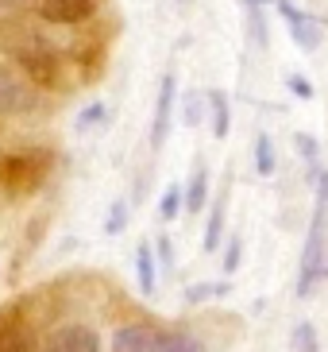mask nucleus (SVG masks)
<instances>
[{"instance_id": "nucleus-1", "label": "nucleus", "mask_w": 328, "mask_h": 352, "mask_svg": "<svg viewBox=\"0 0 328 352\" xmlns=\"http://www.w3.org/2000/svg\"><path fill=\"white\" fill-rule=\"evenodd\" d=\"M325 236H328V170H325V175H317V206H313L305 252H301L298 294H309V290L325 279Z\"/></svg>"}, {"instance_id": "nucleus-2", "label": "nucleus", "mask_w": 328, "mask_h": 352, "mask_svg": "<svg viewBox=\"0 0 328 352\" xmlns=\"http://www.w3.org/2000/svg\"><path fill=\"white\" fill-rule=\"evenodd\" d=\"M12 54H16V63L35 78V82H54L58 78V63H54V54L47 51V43L35 39V35H20V39L12 43Z\"/></svg>"}, {"instance_id": "nucleus-3", "label": "nucleus", "mask_w": 328, "mask_h": 352, "mask_svg": "<svg viewBox=\"0 0 328 352\" xmlns=\"http://www.w3.org/2000/svg\"><path fill=\"white\" fill-rule=\"evenodd\" d=\"M31 104H35V94H31V85L23 82V78H20L16 70H12V66L0 63V116L27 113Z\"/></svg>"}, {"instance_id": "nucleus-4", "label": "nucleus", "mask_w": 328, "mask_h": 352, "mask_svg": "<svg viewBox=\"0 0 328 352\" xmlns=\"http://www.w3.org/2000/svg\"><path fill=\"white\" fill-rule=\"evenodd\" d=\"M47 352H101V337L89 325H62L47 337Z\"/></svg>"}, {"instance_id": "nucleus-5", "label": "nucleus", "mask_w": 328, "mask_h": 352, "mask_svg": "<svg viewBox=\"0 0 328 352\" xmlns=\"http://www.w3.org/2000/svg\"><path fill=\"white\" fill-rule=\"evenodd\" d=\"M174 97H178V82L174 74H166L163 82H159V101H154V124H151V147L166 144V135H170V113H174Z\"/></svg>"}, {"instance_id": "nucleus-6", "label": "nucleus", "mask_w": 328, "mask_h": 352, "mask_svg": "<svg viewBox=\"0 0 328 352\" xmlns=\"http://www.w3.org/2000/svg\"><path fill=\"white\" fill-rule=\"evenodd\" d=\"M159 344H163V333H154L151 325H139V321L120 325L113 333V352H159Z\"/></svg>"}, {"instance_id": "nucleus-7", "label": "nucleus", "mask_w": 328, "mask_h": 352, "mask_svg": "<svg viewBox=\"0 0 328 352\" xmlns=\"http://www.w3.org/2000/svg\"><path fill=\"white\" fill-rule=\"evenodd\" d=\"M278 12H282V20H286L290 35L298 39L301 51H317V43H320V28H317V23L309 20L301 8H294L290 0H278Z\"/></svg>"}, {"instance_id": "nucleus-8", "label": "nucleus", "mask_w": 328, "mask_h": 352, "mask_svg": "<svg viewBox=\"0 0 328 352\" xmlns=\"http://www.w3.org/2000/svg\"><path fill=\"white\" fill-rule=\"evenodd\" d=\"M39 16L47 23H85L93 16V0H39Z\"/></svg>"}, {"instance_id": "nucleus-9", "label": "nucleus", "mask_w": 328, "mask_h": 352, "mask_svg": "<svg viewBox=\"0 0 328 352\" xmlns=\"http://www.w3.org/2000/svg\"><path fill=\"white\" fill-rule=\"evenodd\" d=\"M0 175L12 194H27L39 186V166H31L27 159H0Z\"/></svg>"}, {"instance_id": "nucleus-10", "label": "nucleus", "mask_w": 328, "mask_h": 352, "mask_svg": "<svg viewBox=\"0 0 328 352\" xmlns=\"http://www.w3.org/2000/svg\"><path fill=\"white\" fill-rule=\"evenodd\" d=\"M0 352H39V341L23 321L8 318L0 321Z\"/></svg>"}, {"instance_id": "nucleus-11", "label": "nucleus", "mask_w": 328, "mask_h": 352, "mask_svg": "<svg viewBox=\"0 0 328 352\" xmlns=\"http://www.w3.org/2000/svg\"><path fill=\"white\" fill-rule=\"evenodd\" d=\"M135 275H139V294L151 298L154 294V252H151V244H139V248H135Z\"/></svg>"}, {"instance_id": "nucleus-12", "label": "nucleus", "mask_w": 328, "mask_h": 352, "mask_svg": "<svg viewBox=\"0 0 328 352\" xmlns=\"http://www.w3.org/2000/svg\"><path fill=\"white\" fill-rule=\"evenodd\" d=\"M205 197H209V170L197 166L194 178H189V186H185V209H189V213H201Z\"/></svg>"}, {"instance_id": "nucleus-13", "label": "nucleus", "mask_w": 328, "mask_h": 352, "mask_svg": "<svg viewBox=\"0 0 328 352\" xmlns=\"http://www.w3.org/2000/svg\"><path fill=\"white\" fill-rule=\"evenodd\" d=\"M220 236H224V197L213 201V213H209V228H205V252L220 248Z\"/></svg>"}, {"instance_id": "nucleus-14", "label": "nucleus", "mask_w": 328, "mask_h": 352, "mask_svg": "<svg viewBox=\"0 0 328 352\" xmlns=\"http://www.w3.org/2000/svg\"><path fill=\"white\" fill-rule=\"evenodd\" d=\"M290 349H294V352H320L317 325H313V321H298L294 333H290Z\"/></svg>"}, {"instance_id": "nucleus-15", "label": "nucleus", "mask_w": 328, "mask_h": 352, "mask_svg": "<svg viewBox=\"0 0 328 352\" xmlns=\"http://www.w3.org/2000/svg\"><path fill=\"white\" fill-rule=\"evenodd\" d=\"M255 170H259L263 178L274 175V140H270L267 132L255 135Z\"/></svg>"}, {"instance_id": "nucleus-16", "label": "nucleus", "mask_w": 328, "mask_h": 352, "mask_svg": "<svg viewBox=\"0 0 328 352\" xmlns=\"http://www.w3.org/2000/svg\"><path fill=\"white\" fill-rule=\"evenodd\" d=\"M209 109H213V135L224 140L228 135V97L220 94V89H213V94H209Z\"/></svg>"}, {"instance_id": "nucleus-17", "label": "nucleus", "mask_w": 328, "mask_h": 352, "mask_svg": "<svg viewBox=\"0 0 328 352\" xmlns=\"http://www.w3.org/2000/svg\"><path fill=\"white\" fill-rule=\"evenodd\" d=\"M247 32H251V43H255V47H267V20H263V12H259L255 0L247 4Z\"/></svg>"}, {"instance_id": "nucleus-18", "label": "nucleus", "mask_w": 328, "mask_h": 352, "mask_svg": "<svg viewBox=\"0 0 328 352\" xmlns=\"http://www.w3.org/2000/svg\"><path fill=\"white\" fill-rule=\"evenodd\" d=\"M182 206H185V190L182 186H170L163 194V206H159V217L163 221H174L178 213H182Z\"/></svg>"}, {"instance_id": "nucleus-19", "label": "nucleus", "mask_w": 328, "mask_h": 352, "mask_svg": "<svg viewBox=\"0 0 328 352\" xmlns=\"http://www.w3.org/2000/svg\"><path fill=\"white\" fill-rule=\"evenodd\" d=\"M159 352H201V344H197L189 333H163Z\"/></svg>"}, {"instance_id": "nucleus-20", "label": "nucleus", "mask_w": 328, "mask_h": 352, "mask_svg": "<svg viewBox=\"0 0 328 352\" xmlns=\"http://www.w3.org/2000/svg\"><path fill=\"white\" fill-rule=\"evenodd\" d=\"M124 228H128V206H124V201H113L108 217H104V232H108V236H120Z\"/></svg>"}, {"instance_id": "nucleus-21", "label": "nucleus", "mask_w": 328, "mask_h": 352, "mask_svg": "<svg viewBox=\"0 0 328 352\" xmlns=\"http://www.w3.org/2000/svg\"><path fill=\"white\" fill-rule=\"evenodd\" d=\"M224 290H228L224 283H213V287H209V283H201V287H189V290H185V302L194 306V302H205V298H220Z\"/></svg>"}, {"instance_id": "nucleus-22", "label": "nucleus", "mask_w": 328, "mask_h": 352, "mask_svg": "<svg viewBox=\"0 0 328 352\" xmlns=\"http://www.w3.org/2000/svg\"><path fill=\"white\" fill-rule=\"evenodd\" d=\"M205 101H209V97H205ZM205 101H201V94H189V97H185V124H189V128H197V124H201Z\"/></svg>"}, {"instance_id": "nucleus-23", "label": "nucleus", "mask_w": 328, "mask_h": 352, "mask_svg": "<svg viewBox=\"0 0 328 352\" xmlns=\"http://www.w3.org/2000/svg\"><path fill=\"white\" fill-rule=\"evenodd\" d=\"M239 248H244V244H239V236H232V240L224 244V271H228V275L239 267V256H244Z\"/></svg>"}, {"instance_id": "nucleus-24", "label": "nucleus", "mask_w": 328, "mask_h": 352, "mask_svg": "<svg viewBox=\"0 0 328 352\" xmlns=\"http://www.w3.org/2000/svg\"><path fill=\"white\" fill-rule=\"evenodd\" d=\"M154 252H159V263H163V267H174V244H170V236H159Z\"/></svg>"}, {"instance_id": "nucleus-25", "label": "nucleus", "mask_w": 328, "mask_h": 352, "mask_svg": "<svg viewBox=\"0 0 328 352\" xmlns=\"http://www.w3.org/2000/svg\"><path fill=\"white\" fill-rule=\"evenodd\" d=\"M298 147H301V155H305V163L317 170V140H309V135H298Z\"/></svg>"}, {"instance_id": "nucleus-26", "label": "nucleus", "mask_w": 328, "mask_h": 352, "mask_svg": "<svg viewBox=\"0 0 328 352\" xmlns=\"http://www.w3.org/2000/svg\"><path fill=\"white\" fill-rule=\"evenodd\" d=\"M286 85H290V89H294L298 97H313V85H309L305 78H298V74H290V78H286Z\"/></svg>"}, {"instance_id": "nucleus-27", "label": "nucleus", "mask_w": 328, "mask_h": 352, "mask_svg": "<svg viewBox=\"0 0 328 352\" xmlns=\"http://www.w3.org/2000/svg\"><path fill=\"white\" fill-rule=\"evenodd\" d=\"M39 0H0V8L4 12H23V8H35Z\"/></svg>"}, {"instance_id": "nucleus-28", "label": "nucleus", "mask_w": 328, "mask_h": 352, "mask_svg": "<svg viewBox=\"0 0 328 352\" xmlns=\"http://www.w3.org/2000/svg\"><path fill=\"white\" fill-rule=\"evenodd\" d=\"M178 4H194V0H178Z\"/></svg>"}]
</instances>
